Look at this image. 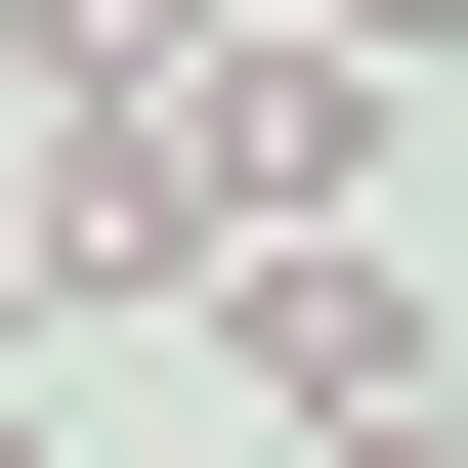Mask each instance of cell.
<instances>
[{
    "label": "cell",
    "mask_w": 468,
    "mask_h": 468,
    "mask_svg": "<svg viewBox=\"0 0 468 468\" xmlns=\"http://www.w3.org/2000/svg\"><path fill=\"white\" fill-rule=\"evenodd\" d=\"M298 43H341V86H468V0H298Z\"/></svg>",
    "instance_id": "cell-3"
},
{
    "label": "cell",
    "mask_w": 468,
    "mask_h": 468,
    "mask_svg": "<svg viewBox=\"0 0 468 468\" xmlns=\"http://www.w3.org/2000/svg\"><path fill=\"white\" fill-rule=\"evenodd\" d=\"M43 341H86V213H43V171H0V383H43Z\"/></svg>",
    "instance_id": "cell-2"
},
{
    "label": "cell",
    "mask_w": 468,
    "mask_h": 468,
    "mask_svg": "<svg viewBox=\"0 0 468 468\" xmlns=\"http://www.w3.org/2000/svg\"><path fill=\"white\" fill-rule=\"evenodd\" d=\"M213 383H256V426H426V256H341V213L213 256Z\"/></svg>",
    "instance_id": "cell-1"
},
{
    "label": "cell",
    "mask_w": 468,
    "mask_h": 468,
    "mask_svg": "<svg viewBox=\"0 0 468 468\" xmlns=\"http://www.w3.org/2000/svg\"><path fill=\"white\" fill-rule=\"evenodd\" d=\"M128 468H171V426H128Z\"/></svg>",
    "instance_id": "cell-5"
},
{
    "label": "cell",
    "mask_w": 468,
    "mask_h": 468,
    "mask_svg": "<svg viewBox=\"0 0 468 468\" xmlns=\"http://www.w3.org/2000/svg\"><path fill=\"white\" fill-rule=\"evenodd\" d=\"M298 468H468V426H298Z\"/></svg>",
    "instance_id": "cell-4"
}]
</instances>
